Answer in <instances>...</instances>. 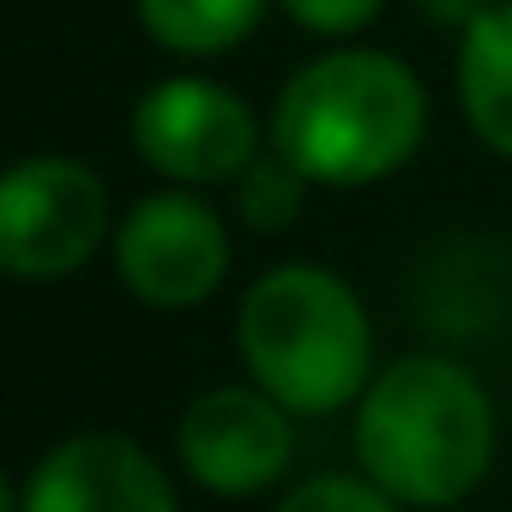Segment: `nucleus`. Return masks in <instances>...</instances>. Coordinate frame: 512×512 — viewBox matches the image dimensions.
<instances>
[{
    "instance_id": "obj_1",
    "label": "nucleus",
    "mask_w": 512,
    "mask_h": 512,
    "mask_svg": "<svg viewBox=\"0 0 512 512\" xmlns=\"http://www.w3.org/2000/svg\"><path fill=\"white\" fill-rule=\"evenodd\" d=\"M356 452L392 500L452 506L494 458V404L470 368L446 356H404L362 392Z\"/></svg>"
},
{
    "instance_id": "obj_2",
    "label": "nucleus",
    "mask_w": 512,
    "mask_h": 512,
    "mask_svg": "<svg viewBox=\"0 0 512 512\" xmlns=\"http://www.w3.org/2000/svg\"><path fill=\"white\" fill-rule=\"evenodd\" d=\"M428 127L422 85L404 61L380 49H350L302 67L272 115V145L308 175L362 187L392 175Z\"/></svg>"
},
{
    "instance_id": "obj_3",
    "label": "nucleus",
    "mask_w": 512,
    "mask_h": 512,
    "mask_svg": "<svg viewBox=\"0 0 512 512\" xmlns=\"http://www.w3.org/2000/svg\"><path fill=\"white\" fill-rule=\"evenodd\" d=\"M241 356L284 410L326 416L368 392V314L320 266H284L260 278L241 302Z\"/></svg>"
},
{
    "instance_id": "obj_4",
    "label": "nucleus",
    "mask_w": 512,
    "mask_h": 512,
    "mask_svg": "<svg viewBox=\"0 0 512 512\" xmlns=\"http://www.w3.org/2000/svg\"><path fill=\"white\" fill-rule=\"evenodd\" d=\"M103 223V181L85 163L31 157L0 181V266L13 278H61L91 260Z\"/></svg>"
},
{
    "instance_id": "obj_5",
    "label": "nucleus",
    "mask_w": 512,
    "mask_h": 512,
    "mask_svg": "<svg viewBox=\"0 0 512 512\" xmlns=\"http://www.w3.org/2000/svg\"><path fill=\"white\" fill-rule=\"evenodd\" d=\"M115 260L145 308H193L223 284L229 241L211 205H199L193 193H151L127 211Z\"/></svg>"
},
{
    "instance_id": "obj_6",
    "label": "nucleus",
    "mask_w": 512,
    "mask_h": 512,
    "mask_svg": "<svg viewBox=\"0 0 512 512\" xmlns=\"http://www.w3.org/2000/svg\"><path fill=\"white\" fill-rule=\"evenodd\" d=\"M133 145L175 181H229L253 163V121L235 91L211 79H169L139 97Z\"/></svg>"
},
{
    "instance_id": "obj_7",
    "label": "nucleus",
    "mask_w": 512,
    "mask_h": 512,
    "mask_svg": "<svg viewBox=\"0 0 512 512\" xmlns=\"http://www.w3.org/2000/svg\"><path fill=\"white\" fill-rule=\"evenodd\" d=\"M181 464L211 494H260L290 464V422L272 392L217 386L181 416Z\"/></svg>"
},
{
    "instance_id": "obj_8",
    "label": "nucleus",
    "mask_w": 512,
    "mask_h": 512,
    "mask_svg": "<svg viewBox=\"0 0 512 512\" xmlns=\"http://www.w3.org/2000/svg\"><path fill=\"white\" fill-rule=\"evenodd\" d=\"M19 512H181L169 476L127 434H73L25 482Z\"/></svg>"
},
{
    "instance_id": "obj_9",
    "label": "nucleus",
    "mask_w": 512,
    "mask_h": 512,
    "mask_svg": "<svg viewBox=\"0 0 512 512\" xmlns=\"http://www.w3.org/2000/svg\"><path fill=\"white\" fill-rule=\"evenodd\" d=\"M458 91H464V115L482 133V145L512 157V0H494L464 31Z\"/></svg>"
},
{
    "instance_id": "obj_10",
    "label": "nucleus",
    "mask_w": 512,
    "mask_h": 512,
    "mask_svg": "<svg viewBox=\"0 0 512 512\" xmlns=\"http://www.w3.org/2000/svg\"><path fill=\"white\" fill-rule=\"evenodd\" d=\"M266 0H139L145 31L175 55H217L260 25Z\"/></svg>"
},
{
    "instance_id": "obj_11",
    "label": "nucleus",
    "mask_w": 512,
    "mask_h": 512,
    "mask_svg": "<svg viewBox=\"0 0 512 512\" xmlns=\"http://www.w3.org/2000/svg\"><path fill=\"white\" fill-rule=\"evenodd\" d=\"M302 169L278 151L266 163H247L241 169V217L260 223V229H284L296 211H302Z\"/></svg>"
},
{
    "instance_id": "obj_12",
    "label": "nucleus",
    "mask_w": 512,
    "mask_h": 512,
    "mask_svg": "<svg viewBox=\"0 0 512 512\" xmlns=\"http://www.w3.org/2000/svg\"><path fill=\"white\" fill-rule=\"evenodd\" d=\"M278 512H392V494L374 476L368 482H356V476H314L296 494H284Z\"/></svg>"
},
{
    "instance_id": "obj_13",
    "label": "nucleus",
    "mask_w": 512,
    "mask_h": 512,
    "mask_svg": "<svg viewBox=\"0 0 512 512\" xmlns=\"http://www.w3.org/2000/svg\"><path fill=\"white\" fill-rule=\"evenodd\" d=\"M284 7H290V19H302L308 31H320V37H344V31H356V25L374 19L380 0H284Z\"/></svg>"
},
{
    "instance_id": "obj_14",
    "label": "nucleus",
    "mask_w": 512,
    "mask_h": 512,
    "mask_svg": "<svg viewBox=\"0 0 512 512\" xmlns=\"http://www.w3.org/2000/svg\"><path fill=\"white\" fill-rule=\"evenodd\" d=\"M488 7H494V0H416V13L428 25H452V31H470Z\"/></svg>"
}]
</instances>
